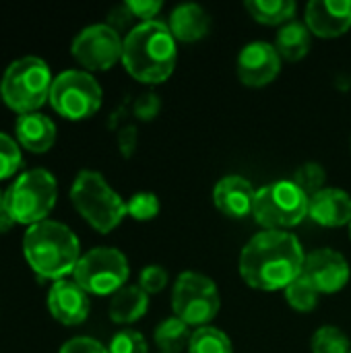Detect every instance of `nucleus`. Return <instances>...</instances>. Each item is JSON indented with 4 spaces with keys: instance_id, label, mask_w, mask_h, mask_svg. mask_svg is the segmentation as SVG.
Masks as SVG:
<instances>
[{
    "instance_id": "obj_25",
    "label": "nucleus",
    "mask_w": 351,
    "mask_h": 353,
    "mask_svg": "<svg viewBox=\"0 0 351 353\" xmlns=\"http://www.w3.org/2000/svg\"><path fill=\"white\" fill-rule=\"evenodd\" d=\"M312 353H351L350 337L333 325H325L314 331L310 339Z\"/></svg>"
},
{
    "instance_id": "obj_16",
    "label": "nucleus",
    "mask_w": 351,
    "mask_h": 353,
    "mask_svg": "<svg viewBox=\"0 0 351 353\" xmlns=\"http://www.w3.org/2000/svg\"><path fill=\"white\" fill-rule=\"evenodd\" d=\"M257 190L259 188H254L244 176L230 174L217 180L213 186V205L221 215L230 219H244L252 215Z\"/></svg>"
},
{
    "instance_id": "obj_20",
    "label": "nucleus",
    "mask_w": 351,
    "mask_h": 353,
    "mask_svg": "<svg viewBox=\"0 0 351 353\" xmlns=\"http://www.w3.org/2000/svg\"><path fill=\"white\" fill-rule=\"evenodd\" d=\"M149 310V296L139 285H124L110 300V319L116 325H132Z\"/></svg>"
},
{
    "instance_id": "obj_40",
    "label": "nucleus",
    "mask_w": 351,
    "mask_h": 353,
    "mask_svg": "<svg viewBox=\"0 0 351 353\" xmlns=\"http://www.w3.org/2000/svg\"><path fill=\"white\" fill-rule=\"evenodd\" d=\"M350 145H351V143H350Z\"/></svg>"
},
{
    "instance_id": "obj_22",
    "label": "nucleus",
    "mask_w": 351,
    "mask_h": 353,
    "mask_svg": "<svg viewBox=\"0 0 351 353\" xmlns=\"http://www.w3.org/2000/svg\"><path fill=\"white\" fill-rule=\"evenodd\" d=\"M190 337H192L190 327L178 316H170L161 321L153 333V341L159 347V353H182L184 350L188 352Z\"/></svg>"
},
{
    "instance_id": "obj_7",
    "label": "nucleus",
    "mask_w": 351,
    "mask_h": 353,
    "mask_svg": "<svg viewBox=\"0 0 351 353\" xmlns=\"http://www.w3.org/2000/svg\"><path fill=\"white\" fill-rule=\"evenodd\" d=\"M310 196L294 180H275L257 190L252 217L265 230H290L308 217Z\"/></svg>"
},
{
    "instance_id": "obj_38",
    "label": "nucleus",
    "mask_w": 351,
    "mask_h": 353,
    "mask_svg": "<svg viewBox=\"0 0 351 353\" xmlns=\"http://www.w3.org/2000/svg\"><path fill=\"white\" fill-rule=\"evenodd\" d=\"M0 101H2V81H0Z\"/></svg>"
},
{
    "instance_id": "obj_29",
    "label": "nucleus",
    "mask_w": 351,
    "mask_h": 353,
    "mask_svg": "<svg viewBox=\"0 0 351 353\" xmlns=\"http://www.w3.org/2000/svg\"><path fill=\"white\" fill-rule=\"evenodd\" d=\"M23 165V153L14 139L0 132V180L14 176Z\"/></svg>"
},
{
    "instance_id": "obj_28",
    "label": "nucleus",
    "mask_w": 351,
    "mask_h": 353,
    "mask_svg": "<svg viewBox=\"0 0 351 353\" xmlns=\"http://www.w3.org/2000/svg\"><path fill=\"white\" fill-rule=\"evenodd\" d=\"M161 205L155 192H137L126 203V213L134 221H151L159 215Z\"/></svg>"
},
{
    "instance_id": "obj_14",
    "label": "nucleus",
    "mask_w": 351,
    "mask_h": 353,
    "mask_svg": "<svg viewBox=\"0 0 351 353\" xmlns=\"http://www.w3.org/2000/svg\"><path fill=\"white\" fill-rule=\"evenodd\" d=\"M50 314L66 327H77L87 321L91 300L74 279H58L48 292Z\"/></svg>"
},
{
    "instance_id": "obj_24",
    "label": "nucleus",
    "mask_w": 351,
    "mask_h": 353,
    "mask_svg": "<svg viewBox=\"0 0 351 353\" xmlns=\"http://www.w3.org/2000/svg\"><path fill=\"white\" fill-rule=\"evenodd\" d=\"M188 353H234V345L221 329L201 327L192 331Z\"/></svg>"
},
{
    "instance_id": "obj_35",
    "label": "nucleus",
    "mask_w": 351,
    "mask_h": 353,
    "mask_svg": "<svg viewBox=\"0 0 351 353\" xmlns=\"http://www.w3.org/2000/svg\"><path fill=\"white\" fill-rule=\"evenodd\" d=\"M118 147L124 157H130L134 153V149H137V128L134 126H126L118 132Z\"/></svg>"
},
{
    "instance_id": "obj_5",
    "label": "nucleus",
    "mask_w": 351,
    "mask_h": 353,
    "mask_svg": "<svg viewBox=\"0 0 351 353\" xmlns=\"http://www.w3.org/2000/svg\"><path fill=\"white\" fill-rule=\"evenodd\" d=\"M0 81L2 101L6 108L23 116L39 112V108L50 101L54 77L46 60L37 56H23L6 66Z\"/></svg>"
},
{
    "instance_id": "obj_15",
    "label": "nucleus",
    "mask_w": 351,
    "mask_h": 353,
    "mask_svg": "<svg viewBox=\"0 0 351 353\" xmlns=\"http://www.w3.org/2000/svg\"><path fill=\"white\" fill-rule=\"evenodd\" d=\"M304 23L317 37H341L351 29V0H310Z\"/></svg>"
},
{
    "instance_id": "obj_39",
    "label": "nucleus",
    "mask_w": 351,
    "mask_h": 353,
    "mask_svg": "<svg viewBox=\"0 0 351 353\" xmlns=\"http://www.w3.org/2000/svg\"><path fill=\"white\" fill-rule=\"evenodd\" d=\"M350 238H351V223H350Z\"/></svg>"
},
{
    "instance_id": "obj_2",
    "label": "nucleus",
    "mask_w": 351,
    "mask_h": 353,
    "mask_svg": "<svg viewBox=\"0 0 351 353\" xmlns=\"http://www.w3.org/2000/svg\"><path fill=\"white\" fill-rule=\"evenodd\" d=\"M178 62V41L168 23L155 19L134 25L124 37L122 64L126 72L145 85L168 81Z\"/></svg>"
},
{
    "instance_id": "obj_3",
    "label": "nucleus",
    "mask_w": 351,
    "mask_h": 353,
    "mask_svg": "<svg viewBox=\"0 0 351 353\" xmlns=\"http://www.w3.org/2000/svg\"><path fill=\"white\" fill-rule=\"evenodd\" d=\"M23 254L39 279L52 281L72 275L83 256L74 232L68 225L52 219L27 228L23 236Z\"/></svg>"
},
{
    "instance_id": "obj_31",
    "label": "nucleus",
    "mask_w": 351,
    "mask_h": 353,
    "mask_svg": "<svg viewBox=\"0 0 351 353\" xmlns=\"http://www.w3.org/2000/svg\"><path fill=\"white\" fill-rule=\"evenodd\" d=\"M170 281V273L166 267L161 265H147L141 275H139V288L147 294V296H153V294H159L166 290Z\"/></svg>"
},
{
    "instance_id": "obj_12",
    "label": "nucleus",
    "mask_w": 351,
    "mask_h": 353,
    "mask_svg": "<svg viewBox=\"0 0 351 353\" xmlns=\"http://www.w3.org/2000/svg\"><path fill=\"white\" fill-rule=\"evenodd\" d=\"M281 56L275 43L269 41H250L246 43L236 60L238 79L252 89L271 85L281 72Z\"/></svg>"
},
{
    "instance_id": "obj_23",
    "label": "nucleus",
    "mask_w": 351,
    "mask_h": 353,
    "mask_svg": "<svg viewBox=\"0 0 351 353\" xmlns=\"http://www.w3.org/2000/svg\"><path fill=\"white\" fill-rule=\"evenodd\" d=\"M244 6L257 23L281 25V27L294 21L298 8L294 0H246Z\"/></svg>"
},
{
    "instance_id": "obj_13",
    "label": "nucleus",
    "mask_w": 351,
    "mask_h": 353,
    "mask_svg": "<svg viewBox=\"0 0 351 353\" xmlns=\"http://www.w3.org/2000/svg\"><path fill=\"white\" fill-rule=\"evenodd\" d=\"M302 275L319 294H337L350 283L351 267L341 252L333 248H317L306 254Z\"/></svg>"
},
{
    "instance_id": "obj_32",
    "label": "nucleus",
    "mask_w": 351,
    "mask_h": 353,
    "mask_svg": "<svg viewBox=\"0 0 351 353\" xmlns=\"http://www.w3.org/2000/svg\"><path fill=\"white\" fill-rule=\"evenodd\" d=\"M126 8L130 10L132 19H139L141 23H147V21H155V17L161 12L163 8V2L161 0H128L124 2Z\"/></svg>"
},
{
    "instance_id": "obj_4",
    "label": "nucleus",
    "mask_w": 351,
    "mask_h": 353,
    "mask_svg": "<svg viewBox=\"0 0 351 353\" xmlns=\"http://www.w3.org/2000/svg\"><path fill=\"white\" fill-rule=\"evenodd\" d=\"M70 201L79 215L99 234H110L128 215L122 196L99 172L93 170H83L77 174L70 186Z\"/></svg>"
},
{
    "instance_id": "obj_36",
    "label": "nucleus",
    "mask_w": 351,
    "mask_h": 353,
    "mask_svg": "<svg viewBox=\"0 0 351 353\" xmlns=\"http://www.w3.org/2000/svg\"><path fill=\"white\" fill-rule=\"evenodd\" d=\"M12 225H14V219H12V217L8 215V211L2 207V209H0V234L8 232Z\"/></svg>"
},
{
    "instance_id": "obj_17",
    "label": "nucleus",
    "mask_w": 351,
    "mask_h": 353,
    "mask_svg": "<svg viewBox=\"0 0 351 353\" xmlns=\"http://www.w3.org/2000/svg\"><path fill=\"white\" fill-rule=\"evenodd\" d=\"M308 217L323 228H343L351 223V194L343 188H323L310 196Z\"/></svg>"
},
{
    "instance_id": "obj_9",
    "label": "nucleus",
    "mask_w": 351,
    "mask_h": 353,
    "mask_svg": "<svg viewBox=\"0 0 351 353\" xmlns=\"http://www.w3.org/2000/svg\"><path fill=\"white\" fill-rule=\"evenodd\" d=\"M103 101V91L97 79L87 70H64L54 77L50 105L66 120L79 122L91 118Z\"/></svg>"
},
{
    "instance_id": "obj_11",
    "label": "nucleus",
    "mask_w": 351,
    "mask_h": 353,
    "mask_svg": "<svg viewBox=\"0 0 351 353\" xmlns=\"http://www.w3.org/2000/svg\"><path fill=\"white\" fill-rule=\"evenodd\" d=\"M124 37L110 23H95L85 27L72 39V58L87 70H110L116 62H122Z\"/></svg>"
},
{
    "instance_id": "obj_1",
    "label": "nucleus",
    "mask_w": 351,
    "mask_h": 353,
    "mask_svg": "<svg viewBox=\"0 0 351 353\" xmlns=\"http://www.w3.org/2000/svg\"><path fill=\"white\" fill-rule=\"evenodd\" d=\"M304 261V246L292 232L265 230L244 244L238 267L246 285L261 292H285L302 275Z\"/></svg>"
},
{
    "instance_id": "obj_8",
    "label": "nucleus",
    "mask_w": 351,
    "mask_h": 353,
    "mask_svg": "<svg viewBox=\"0 0 351 353\" xmlns=\"http://www.w3.org/2000/svg\"><path fill=\"white\" fill-rule=\"evenodd\" d=\"M221 294L215 281L197 271H184L174 281L172 290V310L174 316L184 321L188 327H209V323L219 314Z\"/></svg>"
},
{
    "instance_id": "obj_33",
    "label": "nucleus",
    "mask_w": 351,
    "mask_h": 353,
    "mask_svg": "<svg viewBox=\"0 0 351 353\" xmlns=\"http://www.w3.org/2000/svg\"><path fill=\"white\" fill-rule=\"evenodd\" d=\"M161 110V99L157 93H143L137 101H134V116L139 120H153Z\"/></svg>"
},
{
    "instance_id": "obj_18",
    "label": "nucleus",
    "mask_w": 351,
    "mask_h": 353,
    "mask_svg": "<svg viewBox=\"0 0 351 353\" xmlns=\"http://www.w3.org/2000/svg\"><path fill=\"white\" fill-rule=\"evenodd\" d=\"M168 27L176 41L182 43H194L209 35L211 31V17L209 12L197 4V2H184L178 4L168 19Z\"/></svg>"
},
{
    "instance_id": "obj_26",
    "label": "nucleus",
    "mask_w": 351,
    "mask_h": 353,
    "mask_svg": "<svg viewBox=\"0 0 351 353\" xmlns=\"http://www.w3.org/2000/svg\"><path fill=\"white\" fill-rule=\"evenodd\" d=\"M319 296L321 294L304 275H300L296 281H292L285 288V300L298 312H312L319 306Z\"/></svg>"
},
{
    "instance_id": "obj_21",
    "label": "nucleus",
    "mask_w": 351,
    "mask_h": 353,
    "mask_svg": "<svg viewBox=\"0 0 351 353\" xmlns=\"http://www.w3.org/2000/svg\"><path fill=\"white\" fill-rule=\"evenodd\" d=\"M312 46V33L306 23L302 21H290L285 23L275 37V48L285 62H298L306 58Z\"/></svg>"
},
{
    "instance_id": "obj_10",
    "label": "nucleus",
    "mask_w": 351,
    "mask_h": 353,
    "mask_svg": "<svg viewBox=\"0 0 351 353\" xmlns=\"http://www.w3.org/2000/svg\"><path fill=\"white\" fill-rule=\"evenodd\" d=\"M130 275L128 259L112 246H97L85 252L72 273V279L89 296H114Z\"/></svg>"
},
{
    "instance_id": "obj_37",
    "label": "nucleus",
    "mask_w": 351,
    "mask_h": 353,
    "mask_svg": "<svg viewBox=\"0 0 351 353\" xmlns=\"http://www.w3.org/2000/svg\"><path fill=\"white\" fill-rule=\"evenodd\" d=\"M4 207V194H2V190H0V209Z\"/></svg>"
},
{
    "instance_id": "obj_30",
    "label": "nucleus",
    "mask_w": 351,
    "mask_h": 353,
    "mask_svg": "<svg viewBox=\"0 0 351 353\" xmlns=\"http://www.w3.org/2000/svg\"><path fill=\"white\" fill-rule=\"evenodd\" d=\"M108 353H149V347H147L145 337L139 331L124 329L112 337L108 345Z\"/></svg>"
},
{
    "instance_id": "obj_6",
    "label": "nucleus",
    "mask_w": 351,
    "mask_h": 353,
    "mask_svg": "<svg viewBox=\"0 0 351 353\" xmlns=\"http://www.w3.org/2000/svg\"><path fill=\"white\" fill-rule=\"evenodd\" d=\"M58 199V184L43 168L23 172L4 192V209L21 225H35L48 219Z\"/></svg>"
},
{
    "instance_id": "obj_34",
    "label": "nucleus",
    "mask_w": 351,
    "mask_h": 353,
    "mask_svg": "<svg viewBox=\"0 0 351 353\" xmlns=\"http://www.w3.org/2000/svg\"><path fill=\"white\" fill-rule=\"evenodd\" d=\"M60 353H108V347L93 337H72L60 347Z\"/></svg>"
},
{
    "instance_id": "obj_27",
    "label": "nucleus",
    "mask_w": 351,
    "mask_h": 353,
    "mask_svg": "<svg viewBox=\"0 0 351 353\" xmlns=\"http://www.w3.org/2000/svg\"><path fill=\"white\" fill-rule=\"evenodd\" d=\"M308 196H312V194H317V192H321L323 188H327L325 184H327V172H325V168L321 165V163H317V161H306V163H302L298 170H296V174H294V178H292Z\"/></svg>"
},
{
    "instance_id": "obj_19",
    "label": "nucleus",
    "mask_w": 351,
    "mask_h": 353,
    "mask_svg": "<svg viewBox=\"0 0 351 353\" xmlns=\"http://www.w3.org/2000/svg\"><path fill=\"white\" fill-rule=\"evenodd\" d=\"M14 134L21 149L29 153H46L56 143V124L41 112L23 114L14 122Z\"/></svg>"
}]
</instances>
